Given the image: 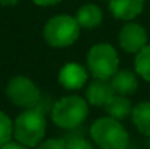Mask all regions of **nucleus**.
Masks as SVG:
<instances>
[{"label": "nucleus", "mask_w": 150, "mask_h": 149, "mask_svg": "<svg viewBox=\"0 0 150 149\" xmlns=\"http://www.w3.org/2000/svg\"><path fill=\"white\" fill-rule=\"evenodd\" d=\"M47 120L45 115L35 108H28L21 113L13 123V136L16 142L34 148L40 145L45 136Z\"/></svg>", "instance_id": "obj_1"}, {"label": "nucleus", "mask_w": 150, "mask_h": 149, "mask_svg": "<svg viewBox=\"0 0 150 149\" xmlns=\"http://www.w3.org/2000/svg\"><path fill=\"white\" fill-rule=\"evenodd\" d=\"M89 114V102L80 95H67L58 99L52 110L51 118L55 126L61 129H76L79 127Z\"/></svg>", "instance_id": "obj_2"}, {"label": "nucleus", "mask_w": 150, "mask_h": 149, "mask_svg": "<svg viewBox=\"0 0 150 149\" xmlns=\"http://www.w3.org/2000/svg\"><path fill=\"white\" fill-rule=\"evenodd\" d=\"M80 29L82 26L76 18L70 15H57L47 21L44 26V40L54 48H66L77 41Z\"/></svg>", "instance_id": "obj_3"}, {"label": "nucleus", "mask_w": 150, "mask_h": 149, "mask_svg": "<svg viewBox=\"0 0 150 149\" xmlns=\"http://www.w3.org/2000/svg\"><path fill=\"white\" fill-rule=\"evenodd\" d=\"M91 138L102 149H125L128 145L125 127L109 115L100 117L91 126Z\"/></svg>", "instance_id": "obj_4"}, {"label": "nucleus", "mask_w": 150, "mask_h": 149, "mask_svg": "<svg viewBox=\"0 0 150 149\" xmlns=\"http://www.w3.org/2000/svg\"><path fill=\"white\" fill-rule=\"evenodd\" d=\"M86 64L91 75L96 79H111L120 66L118 53L111 44L99 43L89 50Z\"/></svg>", "instance_id": "obj_5"}, {"label": "nucleus", "mask_w": 150, "mask_h": 149, "mask_svg": "<svg viewBox=\"0 0 150 149\" xmlns=\"http://www.w3.org/2000/svg\"><path fill=\"white\" fill-rule=\"evenodd\" d=\"M6 95L21 108H35L41 99L38 86L26 76H15L6 85Z\"/></svg>", "instance_id": "obj_6"}, {"label": "nucleus", "mask_w": 150, "mask_h": 149, "mask_svg": "<svg viewBox=\"0 0 150 149\" xmlns=\"http://www.w3.org/2000/svg\"><path fill=\"white\" fill-rule=\"evenodd\" d=\"M118 44L124 51L137 54L144 46H147V32L140 24L128 21L120 29Z\"/></svg>", "instance_id": "obj_7"}, {"label": "nucleus", "mask_w": 150, "mask_h": 149, "mask_svg": "<svg viewBox=\"0 0 150 149\" xmlns=\"http://www.w3.org/2000/svg\"><path fill=\"white\" fill-rule=\"evenodd\" d=\"M58 82L69 91H77L88 82V70L79 63H67L58 72Z\"/></svg>", "instance_id": "obj_8"}, {"label": "nucleus", "mask_w": 150, "mask_h": 149, "mask_svg": "<svg viewBox=\"0 0 150 149\" xmlns=\"http://www.w3.org/2000/svg\"><path fill=\"white\" fill-rule=\"evenodd\" d=\"M137 76L139 75L136 72H131L128 69L117 70L115 75L109 79L114 92L124 95V97H130V95L136 94V91L139 88V78Z\"/></svg>", "instance_id": "obj_9"}, {"label": "nucleus", "mask_w": 150, "mask_h": 149, "mask_svg": "<svg viewBox=\"0 0 150 149\" xmlns=\"http://www.w3.org/2000/svg\"><path fill=\"white\" fill-rule=\"evenodd\" d=\"M144 7V0H109V10L120 21L136 19Z\"/></svg>", "instance_id": "obj_10"}, {"label": "nucleus", "mask_w": 150, "mask_h": 149, "mask_svg": "<svg viewBox=\"0 0 150 149\" xmlns=\"http://www.w3.org/2000/svg\"><path fill=\"white\" fill-rule=\"evenodd\" d=\"M114 89L109 79H96L93 78L92 83L86 91V101L95 107H105L106 102L112 98Z\"/></svg>", "instance_id": "obj_11"}, {"label": "nucleus", "mask_w": 150, "mask_h": 149, "mask_svg": "<svg viewBox=\"0 0 150 149\" xmlns=\"http://www.w3.org/2000/svg\"><path fill=\"white\" fill-rule=\"evenodd\" d=\"M76 19L82 28L92 29V28H96L100 25V22L103 19V13L99 6L88 3V4H83L79 7V10L76 13Z\"/></svg>", "instance_id": "obj_12"}, {"label": "nucleus", "mask_w": 150, "mask_h": 149, "mask_svg": "<svg viewBox=\"0 0 150 149\" xmlns=\"http://www.w3.org/2000/svg\"><path fill=\"white\" fill-rule=\"evenodd\" d=\"M103 108L109 117L117 118V120H124L133 111V105H131V101L128 99V97H124L120 94H114L112 98L106 102V105Z\"/></svg>", "instance_id": "obj_13"}, {"label": "nucleus", "mask_w": 150, "mask_h": 149, "mask_svg": "<svg viewBox=\"0 0 150 149\" xmlns=\"http://www.w3.org/2000/svg\"><path fill=\"white\" fill-rule=\"evenodd\" d=\"M131 118L137 130L142 135L150 138V102L143 101L139 102L136 107H133Z\"/></svg>", "instance_id": "obj_14"}, {"label": "nucleus", "mask_w": 150, "mask_h": 149, "mask_svg": "<svg viewBox=\"0 0 150 149\" xmlns=\"http://www.w3.org/2000/svg\"><path fill=\"white\" fill-rule=\"evenodd\" d=\"M134 69H136V73L142 79L150 82V44L144 46L136 54Z\"/></svg>", "instance_id": "obj_15"}, {"label": "nucleus", "mask_w": 150, "mask_h": 149, "mask_svg": "<svg viewBox=\"0 0 150 149\" xmlns=\"http://www.w3.org/2000/svg\"><path fill=\"white\" fill-rule=\"evenodd\" d=\"M13 136V123L7 114L0 111V148L12 140Z\"/></svg>", "instance_id": "obj_16"}, {"label": "nucleus", "mask_w": 150, "mask_h": 149, "mask_svg": "<svg viewBox=\"0 0 150 149\" xmlns=\"http://www.w3.org/2000/svg\"><path fill=\"white\" fill-rule=\"evenodd\" d=\"M66 146L67 149H93L85 138H80V136H73L69 140H66Z\"/></svg>", "instance_id": "obj_17"}, {"label": "nucleus", "mask_w": 150, "mask_h": 149, "mask_svg": "<svg viewBox=\"0 0 150 149\" xmlns=\"http://www.w3.org/2000/svg\"><path fill=\"white\" fill-rule=\"evenodd\" d=\"M37 149H67L66 142L61 139H48L38 145Z\"/></svg>", "instance_id": "obj_18"}, {"label": "nucleus", "mask_w": 150, "mask_h": 149, "mask_svg": "<svg viewBox=\"0 0 150 149\" xmlns=\"http://www.w3.org/2000/svg\"><path fill=\"white\" fill-rule=\"evenodd\" d=\"M0 149H28V146H25V145H22V143H19V142H7L6 145H3Z\"/></svg>", "instance_id": "obj_19"}, {"label": "nucleus", "mask_w": 150, "mask_h": 149, "mask_svg": "<svg viewBox=\"0 0 150 149\" xmlns=\"http://www.w3.org/2000/svg\"><path fill=\"white\" fill-rule=\"evenodd\" d=\"M37 6H54L57 3H60L61 0H32Z\"/></svg>", "instance_id": "obj_20"}, {"label": "nucleus", "mask_w": 150, "mask_h": 149, "mask_svg": "<svg viewBox=\"0 0 150 149\" xmlns=\"http://www.w3.org/2000/svg\"><path fill=\"white\" fill-rule=\"evenodd\" d=\"M19 1L21 0H0V4H3V6H15Z\"/></svg>", "instance_id": "obj_21"}, {"label": "nucleus", "mask_w": 150, "mask_h": 149, "mask_svg": "<svg viewBox=\"0 0 150 149\" xmlns=\"http://www.w3.org/2000/svg\"><path fill=\"white\" fill-rule=\"evenodd\" d=\"M144 1H147V0H144Z\"/></svg>", "instance_id": "obj_22"}, {"label": "nucleus", "mask_w": 150, "mask_h": 149, "mask_svg": "<svg viewBox=\"0 0 150 149\" xmlns=\"http://www.w3.org/2000/svg\"><path fill=\"white\" fill-rule=\"evenodd\" d=\"M149 145H150V142H149Z\"/></svg>", "instance_id": "obj_23"}, {"label": "nucleus", "mask_w": 150, "mask_h": 149, "mask_svg": "<svg viewBox=\"0 0 150 149\" xmlns=\"http://www.w3.org/2000/svg\"><path fill=\"white\" fill-rule=\"evenodd\" d=\"M108 1H109V0H108Z\"/></svg>", "instance_id": "obj_24"}]
</instances>
